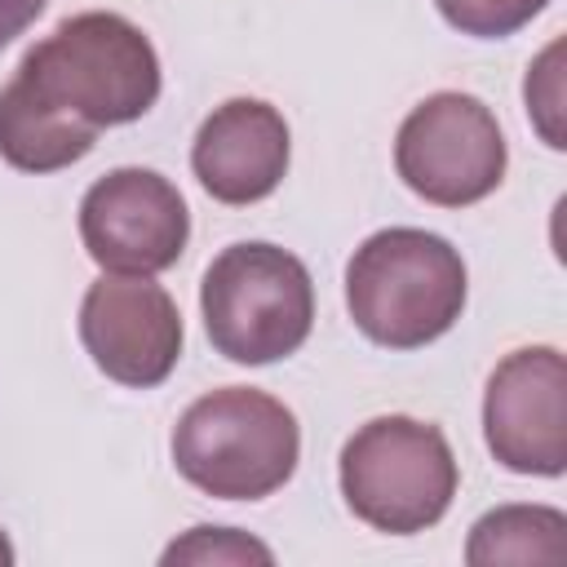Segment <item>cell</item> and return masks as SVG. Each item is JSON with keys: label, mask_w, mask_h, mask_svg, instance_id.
I'll use <instances>...</instances> for the list:
<instances>
[{"label": "cell", "mask_w": 567, "mask_h": 567, "mask_svg": "<svg viewBox=\"0 0 567 567\" xmlns=\"http://www.w3.org/2000/svg\"><path fill=\"white\" fill-rule=\"evenodd\" d=\"M159 58L124 13L62 18L0 89V159L58 173L84 159L102 128L133 124L159 102Z\"/></svg>", "instance_id": "6da1fadb"}, {"label": "cell", "mask_w": 567, "mask_h": 567, "mask_svg": "<svg viewBox=\"0 0 567 567\" xmlns=\"http://www.w3.org/2000/svg\"><path fill=\"white\" fill-rule=\"evenodd\" d=\"M461 252L421 226L368 235L346 266V306L354 328L385 350H421L439 341L465 310Z\"/></svg>", "instance_id": "7a4b0ae2"}, {"label": "cell", "mask_w": 567, "mask_h": 567, "mask_svg": "<svg viewBox=\"0 0 567 567\" xmlns=\"http://www.w3.org/2000/svg\"><path fill=\"white\" fill-rule=\"evenodd\" d=\"M177 474L217 501H261L279 492L301 461L292 408L252 385H226L195 399L173 425Z\"/></svg>", "instance_id": "3957f363"}, {"label": "cell", "mask_w": 567, "mask_h": 567, "mask_svg": "<svg viewBox=\"0 0 567 567\" xmlns=\"http://www.w3.org/2000/svg\"><path fill=\"white\" fill-rule=\"evenodd\" d=\"M199 315L213 350L230 363H279L315 328V284L306 261L279 244H230L199 279Z\"/></svg>", "instance_id": "277c9868"}, {"label": "cell", "mask_w": 567, "mask_h": 567, "mask_svg": "<svg viewBox=\"0 0 567 567\" xmlns=\"http://www.w3.org/2000/svg\"><path fill=\"white\" fill-rule=\"evenodd\" d=\"M337 478L354 518L390 536H416L447 514L461 470L439 425L372 416L346 439Z\"/></svg>", "instance_id": "5b68a950"}, {"label": "cell", "mask_w": 567, "mask_h": 567, "mask_svg": "<svg viewBox=\"0 0 567 567\" xmlns=\"http://www.w3.org/2000/svg\"><path fill=\"white\" fill-rule=\"evenodd\" d=\"M509 151L496 115L474 93H430L394 137V168L412 195L439 208H470L505 177Z\"/></svg>", "instance_id": "8992f818"}, {"label": "cell", "mask_w": 567, "mask_h": 567, "mask_svg": "<svg viewBox=\"0 0 567 567\" xmlns=\"http://www.w3.org/2000/svg\"><path fill=\"white\" fill-rule=\"evenodd\" d=\"M84 252L111 275H159L182 261L190 213L155 168H111L80 199Z\"/></svg>", "instance_id": "52a82bcc"}, {"label": "cell", "mask_w": 567, "mask_h": 567, "mask_svg": "<svg viewBox=\"0 0 567 567\" xmlns=\"http://www.w3.org/2000/svg\"><path fill=\"white\" fill-rule=\"evenodd\" d=\"M483 439L509 474L558 478L567 470V359L554 346H523L496 363Z\"/></svg>", "instance_id": "ba28073f"}, {"label": "cell", "mask_w": 567, "mask_h": 567, "mask_svg": "<svg viewBox=\"0 0 567 567\" xmlns=\"http://www.w3.org/2000/svg\"><path fill=\"white\" fill-rule=\"evenodd\" d=\"M182 310L151 275H102L80 301V341L102 377L151 390L182 359Z\"/></svg>", "instance_id": "9c48e42d"}, {"label": "cell", "mask_w": 567, "mask_h": 567, "mask_svg": "<svg viewBox=\"0 0 567 567\" xmlns=\"http://www.w3.org/2000/svg\"><path fill=\"white\" fill-rule=\"evenodd\" d=\"M288 120L261 97H230L213 106L190 142V168L217 204H257L279 190L288 173Z\"/></svg>", "instance_id": "30bf717a"}, {"label": "cell", "mask_w": 567, "mask_h": 567, "mask_svg": "<svg viewBox=\"0 0 567 567\" xmlns=\"http://www.w3.org/2000/svg\"><path fill=\"white\" fill-rule=\"evenodd\" d=\"M567 558V514L554 505H496L465 540L470 567L492 563H563Z\"/></svg>", "instance_id": "8fae6325"}, {"label": "cell", "mask_w": 567, "mask_h": 567, "mask_svg": "<svg viewBox=\"0 0 567 567\" xmlns=\"http://www.w3.org/2000/svg\"><path fill=\"white\" fill-rule=\"evenodd\" d=\"M164 567H177V563H195V567H239V563H275L270 545L252 540L248 532H235V527H190L182 540H173L164 554H159Z\"/></svg>", "instance_id": "7c38bea8"}, {"label": "cell", "mask_w": 567, "mask_h": 567, "mask_svg": "<svg viewBox=\"0 0 567 567\" xmlns=\"http://www.w3.org/2000/svg\"><path fill=\"white\" fill-rule=\"evenodd\" d=\"M443 22L474 40H505L523 31L549 0H434Z\"/></svg>", "instance_id": "4fadbf2b"}, {"label": "cell", "mask_w": 567, "mask_h": 567, "mask_svg": "<svg viewBox=\"0 0 567 567\" xmlns=\"http://www.w3.org/2000/svg\"><path fill=\"white\" fill-rule=\"evenodd\" d=\"M558 58H563V44L554 40V44L540 53V62L527 71V84H523L527 115L536 120L540 137H545L554 151L567 146V142H563V128H558V115H563V71H558Z\"/></svg>", "instance_id": "5bb4252c"}, {"label": "cell", "mask_w": 567, "mask_h": 567, "mask_svg": "<svg viewBox=\"0 0 567 567\" xmlns=\"http://www.w3.org/2000/svg\"><path fill=\"white\" fill-rule=\"evenodd\" d=\"M49 0H0V49L13 44L40 13H44Z\"/></svg>", "instance_id": "9a60e30c"}, {"label": "cell", "mask_w": 567, "mask_h": 567, "mask_svg": "<svg viewBox=\"0 0 567 567\" xmlns=\"http://www.w3.org/2000/svg\"><path fill=\"white\" fill-rule=\"evenodd\" d=\"M13 563V545H9V536L0 532V567H9Z\"/></svg>", "instance_id": "2e32d148"}]
</instances>
